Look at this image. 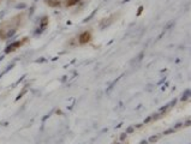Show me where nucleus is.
<instances>
[{"label": "nucleus", "mask_w": 191, "mask_h": 144, "mask_svg": "<svg viewBox=\"0 0 191 144\" xmlns=\"http://www.w3.org/2000/svg\"><path fill=\"white\" fill-rule=\"evenodd\" d=\"M24 41H27V38H24V40H22V41H17V42H13V43H11L10 46H7L6 47V49H5V53L7 54L10 53V52H12V51H15V49H17L18 47H20V46L23 45V42Z\"/></svg>", "instance_id": "obj_1"}, {"label": "nucleus", "mask_w": 191, "mask_h": 144, "mask_svg": "<svg viewBox=\"0 0 191 144\" xmlns=\"http://www.w3.org/2000/svg\"><path fill=\"white\" fill-rule=\"evenodd\" d=\"M90 33L89 31H84V33H82L81 35H80V43L81 45H84V43H87V42H89L90 41Z\"/></svg>", "instance_id": "obj_2"}, {"label": "nucleus", "mask_w": 191, "mask_h": 144, "mask_svg": "<svg viewBox=\"0 0 191 144\" xmlns=\"http://www.w3.org/2000/svg\"><path fill=\"white\" fill-rule=\"evenodd\" d=\"M41 30H43L46 27H47V24H48V17H43L41 19Z\"/></svg>", "instance_id": "obj_3"}, {"label": "nucleus", "mask_w": 191, "mask_h": 144, "mask_svg": "<svg viewBox=\"0 0 191 144\" xmlns=\"http://www.w3.org/2000/svg\"><path fill=\"white\" fill-rule=\"evenodd\" d=\"M47 1V4L49 5V6H58L60 2L58 1V0H46Z\"/></svg>", "instance_id": "obj_4"}, {"label": "nucleus", "mask_w": 191, "mask_h": 144, "mask_svg": "<svg viewBox=\"0 0 191 144\" xmlns=\"http://www.w3.org/2000/svg\"><path fill=\"white\" fill-rule=\"evenodd\" d=\"M189 96H190V90H186L185 94L182 96V101H186V100L189 99Z\"/></svg>", "instance_id": "obj_5"}, {"label": "nucleus", "mask_w": 191, "mask_h": 144, "mask_svg": "<svg viewBox=\"0 0 191 144\" xmlns=\"http://www.w3.org/2000/svg\"><path fill=\"white\" fill-rule=\"evenodd\" d=\"M80 0H67V6H72V5H76Z\"/></svg>", "instance_id": "obj_6"}, {"label": "nucleus", "mask_w": 191, "mask_h": 144, "mask_svg": "<svg viewBox=\"0 0 191 144\" xmlns=\"http://www.w3.org/2000/svg\"><path fill=\"white\" fill-rule=\"evenodd\" d=\"M25 7H27V5H25V4H18V5H17V6H16V9H25Z\"/></svg>", "instance_id": "obj_7"}, {"label": "nucleus", "mask_w": 191, "mask_h": 144, "mask_svg": "<svg viewBox=\"0 0 191 144\" xmlns=\"http://www.w3.org/2000/svg\"><path fill=\"white\" fill-rule=\"evenodd\" d=\"M124 138H126V133H121L120 135V141H124Z\"/></svg>", "instance_id": "obj_8"}, {"label": "nucleus", "mask_w": 191, "mask_h": 144, "mask_svg": "<svg viewBox=\"0 0 191 144\" xmlns=\"http://www.w3.org/2000/svg\"><path fill=\"white\" fill-rule=\"evenodd\" d=\"M157 139V137L156 136H154V137H150V142H155Z\"/></svg>", "instance_id": "obj_9"}, {"label": "nucleus", "mask_w": 191, "mask_h": 144, "mask_svg": "<svg viewBox=\"0 0 191 144\" xmlns=\"http://www.w3.org/2000/svg\"><path fill=\"white\" fill-rule=\"evenodd\" d=\"M142 10H143V6H141V7L138 9V12H137V15H138V16L141 15V12H142Z\"/></svg>", "instance_id": "obj_10"}, {"label": "nucleus", "mask_w": 191, "mask_h": 144, "mask_svg": "<svg viewBox=\"0 0 191 144\" xmlns=\"http://www.w3.org/2000/svg\"><path fill=\"white\" fill-rule=\"evenodd\" d=\"M132 131H134V127H132V126L127 128V132H129V133H130V132H132Z\"/></svg>", "instance_id": "obj_11"}, {"label": "nucleus", "mask_w": 191, "mask_h": 144, "mask_svg": "<svg viewBox=\"0 0 191 144\" xmlns=\"http://www.w3.org/2000/svg\"><path fill=\"white\" fill-rule=\"evenodd\" d=\"M141 144H148V143H147V142H142Z\"/></svg>", "instance_id": "obj_12"}, {"label": "nucleus", "mask_w": 191, "mask_h": 144, "mask_svg": "<svg viewBox=\"0 0 191 144\" xmlns=\"http://www.w3.org/2000/svg\"><path fill=\"white\" fill-rule=\"evenodd\" d=\"M35 1H37V0H35Z\"/></svg>", "instance_id": "obj_13"}]
</instances>
